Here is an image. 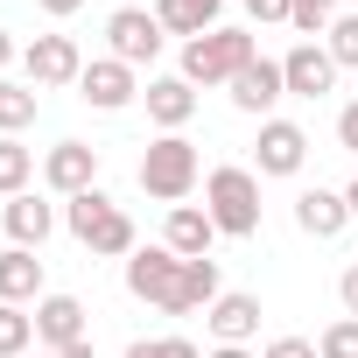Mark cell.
I'll use <instances>...</instances> for the list:
<instances>
[{"instance_id":"cell-1","label":"cell","mask_w":358,"mask_h":358,"mask_svg":"<svg viewBox=\"0 0 358 358\" xmlns=\"http://www.w3.org/2000/svg\"><path fill=\"white\" fill-rule=\"evenodd\" d=\"M204 211H211L218 232L253 239V232H260V169H239V162L211 169V176H204Z\"/></svg>"},{"instance_id":"cell-2","label":"cell","mask_w":358,"mask_h":358,"mask_svg":"<svg viewBox=\"0 0 358 358\" xmlns=\"http://www.w3.org/2000/svg\"><path fill=\"white\" fill-rule=\"evenodd\" d=\"M64 225H71L92 253H113V260H127V253H134V218H127L106 190H78V197L64 204Z\"/></svg>"},{"instance_id":"cell-3","label":"cell","mask_w":358,"mask_h":358,"mask_svg":"<svg viewBox=\"0 0 358 358\" xmlns=\"http://www.w3.org/2000/svg\"><path fill=\"white\" fill-rule=\"evenodd\" d=\"M253 57H260V50H253L246 29H211V36L183 43V78H190V85H232Z\"/></svg>"},{"instance_id":"cell-4","label":"cell","mask_w":358,"mask_h":358,"mask_svg":"<svg viewBox=\"0 0 358 358\" xmlns=\"http://www.w3.org/2000/svg\"><path fill=\"white\" fill-rule=\"evenodd\" d=\"M141 190L162 197V204H183V197L197 190V148H190L183 134L148 141V155H141Z\"/></svg>"},{"instance_id":"cell-5","label":"cell","mask_w":358,"mask_h":358,"mask_svg":"<svg viewBox=\"0 0 358 358\" xmlns=\"http://www.w3.org/2000/svg\"><path fill=\"white\" fill-rule=\"evenodd\" d=\"M176 281H183V260L169 246H134L127 253V295H141L155 309H176Z\"/></svg>"},{"instance_id":"cell-6","label":"cell","mask_w":358,"mask_h":358,"mask_svg":"<svg viewBox=\"0 0 358 358\" xmlns=\"http://www.w3.org/2000/svg\"><path fill=\"white\" fill-rule=\"evenodd\" d=\"M22 71H29L36 92H50V85H78V78H85V50H78L71 36H36V43L22 50Z\"/></svg>"},{"instance_id":"cell-7","label":"cell","mask_w":358,"mask_h":358,"mask_svg":"<svg viewBox=\"0 0 358 358\" xmlns=\"http://www.w3.org/2000/svg\"><path fill=\"white\" fill-rule=\"evenodd\" d=\"M106 36H113V57H120V64H134V71H141V64H155V57H162V43H169V29H162L148 8H120V15L106 22Z\"/></svg>"},{"instance_id":"cell-8","label":"cell","mask_w":358,"mask_h":358,"mask_svg":"<svg viewBox=\"0 0 358 358\" xmlns=\"http://www.w3.org/2000/svg\"><path fill=\"white\" fill-rule=\"evenodd\" d=\"M78 92H85V106L120 113V106H134V99H141V78H134V64H120V57H92V64H85V78H78Z\"/></svg>"},{"instance_id":"cell-9","label":"cell","mask_w":358,"mask_h":358,"mask_svg":"<svg viewBox=\"0 0 358 358\" xmlns=\"http://www.w3.org/2000/svg\"><path fill=\"white\" fill-rule=\"evenodd\" d=\"M43 183H50L57 197L99 190V148H85V141H57V148L43 155Z\"/></svg>"},{"instance_id":"cell-10","label":"cell","mask_w":358,"mask_h":358,"mask_svg":"<svg viewBox=\"0 0 358 358\" xmlns=\"http://www.w3.org/2000/svg\"><path fill=\"white\" fill-rule=\"evenodd\" d=\"M253 162H260V176H295V169L309 162V134H302L295 120H260Z\"/></svg>"},{"instance_id":"cell-11","label":"cell","mask_w":358,"mask_h":358,"mask_svg":"<svg viewBox=\"0 0 358 358\" xmlns=\"http://www.w3.org/2000/svg\"><path fill=\"white\" fill-rule=\"evenodd\" d=\"M148 120L162 127V134H183L190 127V113H197V85L183 78V71H176V78H148Z\"/></svg>"},{"instance_id":"cell-12","label":"cell","mask_w":358,"mask_h":358,"mask_svg":"<svg viewBox=\"0 0 358 358\" xmlns=\"http://www.w3.org/2000/svg\"><path fill=\"white\" fill-rule=\"evenodd\" d=\"M281 78H288V92H295V99H323V92L337 85V57H330V50H316V43H295V50L281 57Z\"/></svg>"},{"instance_id":"cell-13","label":"cell","mask_w":358,"mask_h":358,"mask_svg":"<svg viewBox=\"0 0 358 358\" xmlns=\"http://www.w3.org/2000/svg\"><path fill=\"white\" fill-rule=\"evenodd\" d=\"M211 239H218L211 211H197V204H169V225H162V246H169L176 260H204V253H211Z\"/></svg>"},{"instance_id":"cell-14","label":"cell","mask_w":358,"mask_h":358,"mask_svg":"<svg viewBox=\"0 0 358 358\" xmlns=\"http://www.w3.org/2000/svg\"><path fill=\"white\" fill-rule=\"evenodd\" d=\"M274 99H288V78L274 57H253L239 78H232V106L239 113H274Z\"/></svg>"},{"instance_id":"cell-15","label":"cell","mask_w":358,"mask_h":358,"mask_svg":"<svg viewBox=\"0 0 358 358\" xmlns=\"http://www.w3.org/2000/svg\"><path fill=\"white\" fill-rule=\"evenodd\" d=\"M36 344H50V351L85 344V302L78 295H43L36 302Z\"/></svg>"},{"instance_id":"cell-16","label":"cell","mask_w":358,"mask_h":358,"mask_svg":"<svg viewBox=\"0 0 358 358\" xmlns=\"http://www.w3.org/2000/svg\"><path fill=\"white\" fill-rule=\"evenodd\" d=\"M295 225H302L309 239H337V232L351 225L344 190H323V183H316V190H302V197H295Z\"/></svg>"},{"instance_id":"cell-17","label":"cell","mask_w":358,"mask_h":358,"mask_svg":"<svg viewBox=\"0 0 358 358\" xmlns=\"http://www.w3.org/2000/svg\"><path fill=\"white\" fill-rule=\"evenodd\" d=\"M0 225H8V239H15V246H29V253H36V246H43V239L57 232V211H50V204H43L36 190H22V197H8Z\"/></svg>"},{"instance_id":"cell-18","label":"cell","mask_w":358,"mask_h":358,"mask_svg":"<svg viewBox=\"0 0 358 358\" xmlns=\"http://www.w3.org/2000/svg\"><path fill=\"white\" fill-rule=\"evenodd\" d=\"M204 323H211L218 344H246V337L260 330V295H218V302L204 309Z\"/></svg>"},{"instance_id":"cell-19","label":"cell","mask_w":358,"mask_h":358,"mask_svg":"<svg viewBox=\"0 0 358 358\" xmlns=\"http://www.w3.org/2000/svg\"><path fill=\"white\" fill-rule=\"evenodd\" d=\"M218 15H225V0H155V22L169 29V36H211L218 29Z\"/></svg>"},{"instance_id":"cell-20","label":"cell","mask_w":358,"mask_h":358,"mask_svg":"<svg viewBox=\"0 0 358 358\" xmlns=\"http://www.w3.org/2000/svg\"><path fill=\"white\" fill-rule=\"evenodd\" d=\"M43 295V260L29 246H8L0 253V302H36Z\"/></svg>"},{"instance_id":"cell-21","label":"cell","mask_w":358,"mask_h":358,"mask_svg":"<svg viewBox=\"0 0 358 358\" xmlns=\"http://www.w3.org/2000/svg\"><path fill=\"white\" fill-rule=\"evenodd\" d=\"M225 288H218V260L204 253V260H183V281H176V309L169 316H190V309H211Z\"/></svg>"},{"instance_id":"cell-22","label":"cell","mask_w":358,"mask_h":358,"mask_svg":"<svg viewBox=\"0 0 358 358\" xmlns=\"http://www.w3.org/2000/svg\"><path fill=\"white\" fill-rule=\"evenodd\" d=\"M36 176V148H22V134H0V197H22Z\"/></svg>"},{"instance_id":"cell-23","label":"cell","mask_w":358,"mask_h":358,"mask_svg":"<svg viewBox=\"0 0 358 358\" xmlns=\"http://www.w3.org/2000/svg\"><path fill=\"white\" fill-rule=\"evenodd\" d=\"M22 127H36V85L0 78V134H22Z\"/></svg>"},{"instance_id":"cell-24","label":"cell","mask_w":358,"mask_h":358,"mask_svg":"<svg viewBox=\"0 0 358 358\" xmlns=\"http://www.w3.org/2000/svg\"><path fill=\"white\" fill-rule=\"evenodd\" d=\"M36 344V316L22 302H0V358H22Z\"/></svg>"},{"instance_id":"cell-25","label":"cell","mask_w":358,"mask_h":358,"mask_svg":"<svg viewBox=\"0 0 358 358\" xmlns=\"http://www.w3.org/2000/svg\"><path fill=\"white\" fill-rule=\"evenodd\" d=\"M337 8H344V0H288V22H295L302 36H323V29L337 22Z\"/></svg>"},{"instance_id":"cell-26","label":"cell","mask_w":358,"mask_h":358,"mask_svg":"<svg viewBox=\"0 0 358 358\" xmlns=\"http://www.w3.org/2000/svg\"><path fill=\"white\" fill-rule=\"evenodd\" d=\"M316 358H358V316H337V323L316 337Z\"/></svg>"},{"instance_id":"cell-27","label":"cell","mask_w":358,"mask_h":358,"mask_svg":"<svg viewBox=\"0 0 358 358\" xmlns=\"http://www.w3.org/2000/svg\"><path fill=\"white\" fill-rule=\"evenodd\" d=\"M323 50L337 57V71H344V64L358 71V15H337V22H330V43H323Z\"/></svg>"},{"instance_id":"cell-28","label":"cell","mask_w":358,"mask_h":358,"mask_svg":"<svg viewBox=\"0 0 358 358\" xmlns=\"http://www.w3.org/2000/svg\"><path fill=\"white\" fill-rule=\"evenodd\" d=\"M127 358H204L190 337H141V344H127Z\"/></svg>"},{"instance_id":"cell-29","label":"cell","mask_w":358,"mask_h":358,"mask_svg":"<svg viewBox=\"0 0 358 358\" xmlns=\"http://www.w3.org/2000/svg\"><path fill=\"white\" fill-rule=\"evenodd\" d=\"M260 358H316V344H309V337H274Z\"/></svg>"},{"instance_id":"cell-30","label":"cell","mask_w":358,"mask_h":358,"mask_svg":"<svg viewBox=\"0 0 358 358\" xmlns=\"http://www.w3.org/2000/svg\"><path fill=\"white\" fill-rule=\"evenodd\" d=\"M337 302H344V316H358V260L337 274Z\"/></svg>"},{"instance_id":"cell-31","label":"cell","mask_w":358,"mask_h":358,"mask_svg":"<svg viewBox=\"0 0 358 358\" xmlns=\"http://www.w3.org/2000/svg\"><path fill=\"white\" fill-rule=\"evenodd\" d=\"M337 141H344V148H351V155H358V99H351V106H344V113H337Z\"/></svg>"},{"instance_id":"cell-32","label":"cell","mask_w":358,"mask_h":358,"mask_svg":"<svg viewBox=\"0 0 358 358\" xmlns=\"http://www.w3.org/2000/svg\"><path fill=\"white\" fill-rule=\"evenodd\" d=\"M253 22H288V0H246Z\"/></svg>"},{"instance_id":"cell-33","label":"cell","mask_w":358,"mask_h":358,"mask_svg":"<svg viewBox=\"0 0 358 358\" xmlns=\"http://www.w3.org/2000/svg\"><path fill=\"white\" fill-rule=\"evenodd\" d=\"M15 57H22V50H15V36L0 29V78H8V64H15Z\"/></svg>"},{"instance_id":"cell-34","label":"cell","mask_w":358,"mask_h":358,"mask_svg":"<svg viewBox=\"0 0 358 358\" xmlns=\"http://www.w3.org/2000/svg\"><path fill=\"white\" fill-rule=\"evenodd\" d=\"M36 8H43V15H78L85 0H36Z\"/></svg>"},{"instance_id":"cell-35","label":"cell","mask_w":358,"mask_h":358,"mask_svg":"<svg viewBox=\"0 0 358 358\" xmlns=\"http://www.w3.org/2000/svg\"><path fill=\"white\" fill-rule=\"evenodd\" d=\"M50 358H92V337H85V344H64V351H50Z\"/></svg>"},{"instance_id":"cell-36","label":"cell","mask_w":358,"mask_h":358,"mask_svg":"<svg viewBox=\"0 0 358 358\" xmlns=\"http://www.w3.org/2000/svg\"><path fill=\"white\" fill-rule=\"evenodd\" d=\"M211 358H253V351H246V344H218Z\"/></svg>"},{"instance_id":"cell-37","label":"cell","mask_w":358,"mask_h":358,"mask_svg":"<svg viewBox=\"0 0 358 358\" xmlns=\"http://www.w3.org/2000/svg\"><path fill=\"white\" fill-rule=\"evenodd\" d=\"M344 204H351V218H358V183H351V190H344Z\"/></svg>"}]
</instances>
